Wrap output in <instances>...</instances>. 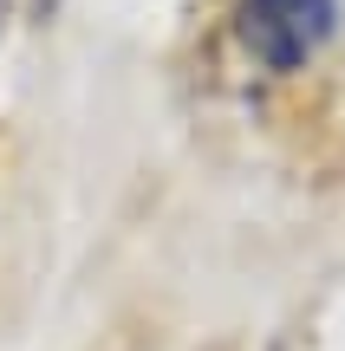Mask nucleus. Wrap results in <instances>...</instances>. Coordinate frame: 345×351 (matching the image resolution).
<instances>
[{"mask_svg": "<svg viewBox=\"0 0 345 351\" xmlns=\"http://www.w3.org/2000/svg\"><path fill=\"white\" fill-rule=\"evenodd\" d=\"M333 0H241V46L267 72H300L333 39Z\"/></svg>", "mask_w": 345, "mask_h": 351, "instance_id": "obj_1", "label": "nucleus"}, {"mask_svg": "<svg viewBox=\"0 0 345 351\" xmlns=\"http://www.w3.org/2000/svg\"><path fill=\"white\" fill-rule=\"evenodd\" d=\"M7 13H13V0H0V26H7Z\"/></svg>", "mask_w": 345, "mask_h": 351, "instance_id": "obj_2", "label": "nucleus"}]
</instances>
